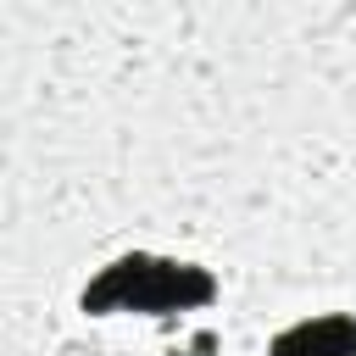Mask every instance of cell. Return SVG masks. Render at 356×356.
Returning <instances> with one entry per match:
<instances>
[{
	"label": "cell",
	"mask_w": 356,
	"mask_h": 356,
	"mask_svg": "<svg viewBox=\"0 0 356 356\" xmlns=\"http://www.w3.org/2000/svg\"><path fill=\"white\" fill-rule=\"evenodd\" d=\"M217 300V278L195 261H172V256H117L111 267H100L78 306L89 317H111V312H150V317H172V312H195Z\"/></svg>",
	"instance_id": "obj_1"
},
{
	"label": "cell",
	"mask_w": 356,
	"mask_h": 356,
	"mask_svg": "<svg viewBox=\"0 0 356 356\" xmlns=\"http://www.w3.org/2000/svg\"><path fill=\"white\" fill-rule=\"evenodd\" d=\"M267 356H356V317L328 312V317H306L295 328H284Z\"/></svg>",
	"instance_id": "obj_2"
}]
</instances>
